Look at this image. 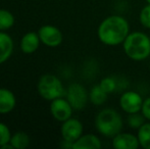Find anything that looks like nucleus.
Instances as JSON below:
<instances>
[{
    "instance_id": "obj_5",
    "label": "nucleus",
    "mask_w": 150,
    "mask_h": 149,
    "mask_svg": "<svg viewBox=\"0 0 150 149\" xmlns=\"http://www.w3.org/2000/svg\"><path fill=\"white\" fill-rule=\"evenodd\" d=\"M67 99L75 110H82L89 100V93L81 84L74 83L67 90Z\"/></svg>"
},
{
    "instance_id": "obj_9",
    "label": "nucleus",
    "mask_w": 150,
    "mask_h": 149,
    "mask_svg": "<svg viewBox=\"0 0 150 149\" xmlns=\"http://www.w3.org/2000/svg\"><path fill=\"white\" fill-rule=\"evenodd\" d=\"M73 106L71 105L67 99H64L62 97L56 98L52 100L50 103V112L52 117L58 121H64L71 117L73 114Z\"/></svg>"
},
{
    "instance_id": "obj_23",
    "label": "nucleus",
    "mask_w": 150,
    "mask_h": 149,
    "mask_svg": "<svg viewBox=\"0 0 150 149\" xmlns=\"http://www.w3.org/2000/svg\"><path fill=\"white\" fill-rule=\"evenodd\" d=\"M141 113L144 115L145 119L150 121V97H147L146 99L143 100Z\"/></svg>"
},
{
    "instance_id": "obj_24",
    "label": "nucleus",
    "mask_w": 150,
    "mask_h": 149,
    "mask_svg": "<svg viewBox=\"0 0 150 149\" xmlns=\"http://www.w3.org/2000/svg\"><path fill=\"white\" fill-rule=\"evenodd\" d=\"M146 2L147 3H150V0H146Z\"/></svg>"
},
{
    "instance_id": "obj_7",
    "label": "nucleus",
    "mask_w": 150,
    "mask_h": 149,
    "mask_svg": "<svg viewBox=\"0 0 150 149\" xmlns=\"http://www.w3.org/2000/svg\"><path fill=\"white\" fill-rule=\"evenodd\" d=\"M40 41L48 47H57L62 43L63 36L58 28L52 25L42 26L38 31Z\"/></svg>"
},
{
    "instance_id": "obj_17",
    "label": "nucleus",
    "mask_w": 150,
    "mask_h": 149,
    "mask_svg": "<svg viewBox=\"0 0 150 149\" xmlns=\"http://www.w3.org/2000/svg\"><path fill=\"white\" fill-rule=\"evenodd\" d=\"M137 137L141 147L150 149V123H144L139 128Z\"/></svg>"
},
{
    "instance_id": "obj_15",
    "label": "nucleus",
    "mask_w": 150,
    "mask_h": 149,
    "mask_svg": "<svg viewBox=\"0 0 150 149\" xmlns=\"http://www.w3.org/2000/svg\"><path fill=\"white\" fill-rule=\"evenodd\" d=\"M108 94L100 87V85H96L90 90L89 100L94 105H102L107 100Z\"/></svg>"
},
{
    "instance_id": "obj_3",
    "label": "nucleus",
    "mask_w": 150,
    "mask_h": 149,
    "mask_svg": "<svg viewBox=\"0 0 150 149\" xmlns=\"http://www.w3.org/2000/svg\"><path fill=\"white\" fill-rule=\"evenodd\" d=\"M122 119L117 110L104 108L100 110L95 119L96 130L107 138H113L122 130Z\"/></svg>"
},
{
    "instance_id": "obj_22",
    "label": "nucleus",
    "mask_w": 150,
    "mask_h": 149,
    "mask_svg": "<svg viewBox=\"0 0 150 149\" xmlns=\"http://www.w3.org/2000/svg\"><path fill=\"white\" fill-rule=\"evenodd\" d=\"M11 134H10L9 128L4 123H0V147L4 144L9 143Z\"/></svg>"
},
{
    "instance_id": "obj_14",
    "label": "nucleus",
    "mask_w": 150,
    "mask_h": 149,
    "mask_svg": "<svg viewBox=\"0 0 150 149\" xmlns=\"http://www.w3.org/2000/svg\"><path fill=\"white\" fill-rule=\"evenodd\" d=\"M13 52V41L11 37L0 31V64L9 59Z\"/></svg>"
},
{
    "instance_id": "obj_12",
    "label": "nucleus",
    "mask_w": 150,
    "mask_h": 149,
    "mask_svg": "<svg viewBox=\"0 0 150 149\" xmlns=\"http://www.w3.org/2000/svg\"><path fill=\"white\" fill-rule=\"evenodd\" d=\"M41 43L38 33L29 32L23 36L21 40V49L24 53L32 54L39 48V45Z\"/></svg>"
},
{
    "instance_id": "obj_19",
    "label": "nucleus",
    "mask_w": 150,
    "mask_h": 149,
    "mask_svg": "<svg viewBox=\"0 0 150 149\" xmlns=\"http://www.w3.org/2000/svg\"><path fill=\"white\" fill-rule=\"evenodd\" d=\"M145 117L142 113L140 112H135V113H130L128 115L127 119V123H128L129 127L132 129H137L138 130L143 124L145 123Z\"/></svg>"
},
{
    "instance_id": "obj_16",
    "label": "nucleus",
    "mask_w": 150,
    "mask_h": 149,
    "mask_svg": "<svg viewBox=\"0 0 150 149\" xmlns=\"http://www.w3.org/2000/svg\"><path fill=\"white\" fill-rule=\"evenodd\" d=\"M30 137L25 132H16L14 135H11L10 143L16 149H25L30 145Z\"/></svg>"
},
{
    "instance_id": "obj_20",
    "label": "nucleus",
    "mask_w": 150,
    "mask_h": 149,
    "mask_svg": "<svg viewBox=\"0 0 150 149\" xmlns=\"http://www.w3.org/2000/svg\"><path fill=\"white\" fill-rule=\"evenodd\" d=\"M100 87L106 92L107 94H110L112 92H115V90L117 89V82L113 78L111 77H105L100 81Z\"/></svg>"
},
{
    "instance_id": "obj_8",
    "label": "nucleus",
    "mask_w": 150,
    "mask_h": 149,
    "mask_svg": "<svg viewBox=\"0 0 150 149\" xmlns=\"http://www.w3.org/2000/svg\"><path fill=\"white\" fill-rule=\"evenodd\" d=\"M143 98L138 92L127 91L122 94L120 98V106L126 113L141 112L143 104Z\"/></svg>"
},
{
    "instance_id": "obj_18",
    "label": "nucleus",
    "mask_w": 150,
    "mask_h": 149,
    "mask_svg": "<svg viewBox=\"0 0 150 149\" xmlns=\"http://www.w3.org/2000/svg\"><path fill=\"white\" fill-rule=\"evenodd\" d=\"M14 25V16L9 10L0 9V31H6Z\"/></svg>"
},
{
    "instance_id": "obj_11",
    "label": "nucleus",
    "mask_w": 150,
    "mask_h": 149,
    "mask_svg": "<svg viewBox=\"0 0 150 149\" xmlns=\"http://www.w3.org/2000/svg\"><path fill=\"white\" fill-rule=\"evenodd\" d=\"M16 98L13 92L6 88H0V113L5 114L14 109Z\"/></svg>"
},
{
    "instance_id": "obj_13",
    "label": "nucleus",
    "mask_w": 150,
    "mask_h": 149,
    "mask_svg": "<svg viewBox=\"0 0 150 149\" xmlns=\"http://www.w3.org/2000/svg\"><path fill=\"white\" fill-rule=\"evenodd\" d=\"M101 146L100 139L93 134L82 135L73 143V149H98Z\"/></svg>"
},
{
    "instance_id": "obj_6",
    "label": "nucleus",
    "mask_w": 150,
    "mask_h": 149,
    "mask_svg": "<svg viewBox=\"0 0 150 149\" xmlns=\"http://www.w3.org/2000/svg\"><path fill=\"white\" fill-rule=\"evenodd\" d=\"M83 124L77 119L69 117V119L62 121L60 128L61 137L64 141L73 144L83 135Z\"/></svg>"
},
{
    "instance_id": "obj_1",
    "label": "nucleus",
    "mask_w": 150,
    "mask_h": 149,
    "mask_svg": "<svg viewBox=\"0 0 150 149\" xmlns=\"http://www.w3.org/2000/svg\"><path fill=\"white\" fill-rule=\"evenodd\" d=\"M130 34V25L122 16H110L100 23L97 36L101 43L107 46L122 44Z\"/></svg>"
},
{
    "instance_id": "obj_2",
    "label": "nucleus",
    "mask_w": 150,
    "mask_h": 149,
    "mask_svg": "<svg viewBox=\"0 0 150 149\" xmlns=\"http://www.w3.org/2000/svg\"><path fill=\"white\" fill-rule=\"evenodd\" d=\"M124 51L130 59L141 61L150 55V38L143 32H133L122 43Z\"/></svg>"
},
{
    "instance_id": "obj_4",
    "label": "nucleus",
    "mask_w": 150,
    "mask_h": 149,
    "mask_svg": "<svg viewBox=\"0 0 150 149\" xmlns=\"http://www.w3.org/2000/svg\"><path fill=\"white\" fill-rule=\"evenodd\" d=\"M38 93L45 100H52L62 97L65 94V90L62 83L56 76L51 74L43 75L40 78L37 85Z\"/></svg>"
},
{
    "instance_id": "obj_21",
    "label": "nucleus",
    "mask_w": 150,
    "mask_h": 149,
    "mask_svg": "<svg viewBox=\"0 0 150 149\" xmlns=\"http://www.w3.org/2000/svg\"><path fill=\"white\" fill-rule=\"evenodd\" d=\"M139 20L144 28L150 29V3L142 8L139 14Z\"/></svg>"
},
{
    "instance_id": "obj_10",
    "label": "nucleus",
    "mask_w": 150,
    "mask_h": 149,
    "mask_svg": "<svg viewBox=\"0 0 150 149\" xmlns=\"http://www.w3.org/2000/svg\"><path fill=\"white\" fill-rule=\"evenodd\" d=\"M140 146L138 137L130 133H119L112 138L115 149H137Z\"/></svg>"
}]
</instances>
